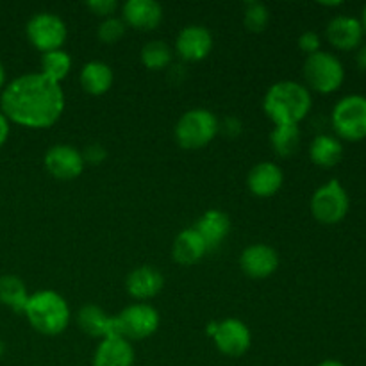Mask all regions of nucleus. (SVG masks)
Listing matches in <instances>:
<instances>
[{"mask_svg":"<svg viewBox=\"0 0 366 366\" xmlns=\"http://www.w3.org/2000/svg\"><path fill=\"white\" fill-rule=\"evenodd\" d=\"M63 111V88L39 71L20 75L0 93V113L21 127L49 129L57 124Z\"/></svg>","mask_w":366,"mask_h":366,"instance_id":"1","label":"nucleus"},{"mask_svg":"<svg viewBox=\"0 0 366 366\" xmlns=\"http://www.w3.org/2000/svg\"><path fill=\"white\" fill-rule=\"evenodd\" d=\"M313 99L307 86L295 81H279L267 92L264 114L274 125H299L310 114Z\"/></svg>","mask_w":366,"mask_h":366,"instance_id":"2","label":"nucleus"},{"mask_svg":"<svg viewBox=\"0 0 366 366\" xmlns=\"http://www.w3.org/2000/svg\"><path fill=\"white\" fill-rule=\"evenodd\" d=\"M24 315L34 331L45 336H57L70 324L68 302L52 290L32 293L27 300Z\"/></svg>","mask_w":366,"mask_h":366,"instance_id":"3","label":"nucleus"},{"mask_svg":"<svg viewBox=\"0 0 366 366\" xmlns=\"http://www.w3.org/2000/svg\"><path fill=\"white\" fill-rule=\"evenodd\" d=\"M220 122L211 113L209 109L204 107H195L189 109L179 118L175 125V142L179 147L186 150H199L209 145L218 134Z\"/></svg>","mask_w":366,"mask_h":366,"instance_id":"4","label":"nucleus"},{"mask_svg":"<svg viewBox=\"0 0 366 366\" xmlns=\"http://www.w3.org/2000/svg\"><path fill=\"white\" fill-rule=\"evenodd\" d=\"M304 77L311 89L329 95L342 88L345 81V68L338 57L320 50L313 56H307L304 63Z\"/></svg>","mask_w":366,"mask_h":366,"instance_id":"5","label":"nucleus"},{"mask_svg":"<svg viewBox=\"0 0 366 366\" xmlns=\"http://www.w3.org/2000/svg\"><path fill=\"white\" fill-rule=\"evenodd\" d=\"M332 129L345 142L366 138V97L347 95L332 109Z\"/></svg>","mask_w":366,"mask_h":366,"instance_id":"6","label":"nucleus"},{"mask_svg":"<svg viewBox=\"0 0 366 366\" xmlns=\"http://www.w3.org/2000/svg\"><path fill=\"white\" fill-rule=\"evenodd\" d=\"M349 193L338 179H331L322 184L311 197V213L315 220L324 225L340 224L349 213Z\"/></svg>","mask_w":366,"mask_h":366,"instance_id":"7","label":"nucleus"},{"mask_svg":"<svg viewBox=\"0 0 366 366\" xmlns=\"http://www.w3.org/2000/svg\"><path fill=\"white\" fill-rule=\"evenodd\" d=\"M27 38L34 49L43 54L63 49L68 38V29L63 18L54 13H38L27 21Z\"/></svg>","mask_w":366,"mask_h":366,"instance_id":"8","label":"nucleus"},{"mask_svg":"<svg viewBox=\"0 0 366 366\" xmlns=\"http://www.w3.org/2000/svg\"><path fill=\"white\" fill-rule=\"evenodd\" d=\"M207 335L213 336L217 349L229 357H242L252 345L250 329L238 318H227L220 324H209Z\"/></svg>","mask_w":366,"mask_h":366,"instance_id":"9","label":"nucleus"},{"mask_svg":"<svg viewBox=\"0 0 366 366\" xmlns=\"http://www.w3.org/2000/svg\"><path fill=\"white\" fill-rule=\"evenodd\" d=\"M120 336L125 340H145L159 327V313L145 302L132 304L117 315Z\"/></svg>","mask_w":366,"mask_h":366,"instance_id":"10","label":"nucleus"},{"mask_svg":"<svg viewBox=\"0 0 366 366\" xmlns=\"http://www.w3.org/2000/svg\"><path fill=\"white\" fill-rule=\"evenodd\" d=\"M84 159L77 149L70 145H54L45 154V168L59 181L77 179L84 170Z\"/></svg>","mask_w":366,"mask_h":366,"instance_id":"11","label":"nucleus"},{"mask_svg":"<svg viewBox=\"0 0 366 366\" xmlns=\"http://www.w3.org/2000/svg\"><path fill=\"white\" fill-rule=\"evenodd\" d=\"M175 50L182 61H204L213 50V36L204 25H188L179 32Z\"/></svg>","mask_w":366,"mask_h":366,"instance_id":"12","label":"nucleus"},{"mask_svg":"<svg viewBox=\"0 0 366 366\" xmlns=\"http://www.w3.org/2000/svg\"><path fill=\"white\" fill-rule=\"evenodd\" d=\"M243 274L252 279H267L279 268V254L264 243H254L247 247L239 257Z\"/></svg>","mask_w":366,"mask_h":366,"instance_id":"13","label":"nucleus"},{"mask_svg":"<svg viewBox=\"0 0 366 366\" xmlns=\"http://www.w3.org/2000/svg\"><path fill=\"white\" fill-rule=\"evenodd\" d=\"M122 20L138 31H154L163 21V7L156 0H127L122 6Z\"/></svg>","mask_w":366,"mask_h":366,"instance_id":"14","label":"nucleus"},{"mask_svg":"<svg viewBox=\"0 0 366 366\" xmlns=\"http://www.w3.org/2000/svg\"><path fill=\"white\" fill-rule=\"evenodd\" d=\"M77 325L82 332L93 338H113V336H120L118 331L117 317H109L102 307L88 304L77 313Z\"/></svg>","mask_w":366,"mask_h":366,"instance_id":"15","label":"nucleus"},{"mask_svg":"<svg viewBox=\"0 0 366 366\" xmlns=\"http://www.w3.org/2000/svg\"><path fill=\"white\" fill-rule=\"evenodd\" d=\"M282 182H285V174H282L281 167L270 163V161L256 164L247 177V186H249L250 193L259 199L274 197L282 188Z\"/></svg>","mask_w":366,"mask_h":366,"instance_id":"16","label":"nucleus"},{"mask_svg":"<svg viewBox=\"0 0 366 366\" xmlns=\"http://www.w3.org/2000/svg\"><path fill=\"white\" fill-rule=\"evenodd\" d=\"M363 25L354 16L332 18L325 29L329 43L338 50H354L361 45L363 39Z\"/></svg>","mask_w":366,"mask_h":366,"instance_id":"17","label":"nucleus"},{"mask_svg":"<svg viewBox=\"0 0 366 366\" xmlns=\"http://www.w3.org/2000/svg\"><path fill=\"white\" fill-rule=\"evenodd\" d=\"M163 274L154 267L134 268V270L127 275V281H125L127 293L132 299L139 300V302H142V300L154 299V297L163 290Z\"/></svg>","mask_w":366,"mask_h":366,"instance_id":"18","label":"nucleus"},{"mask_svg":"<svg viewBox=\"0 0 366 366\" xmlns=\"http://www.w3.org/2000/svg\"><path fill=\"white\" fill-rule=\"evenodd\" d=\"M134 349L131 342L122 336L106 338L99 343L93 356V366H132Z\"/></svg>","mask_w":366,"mask_h":366,"instance_id":"19","label":"nucleus"},{"mask_svg":"<svg viewBox=\"0 0 366 366\" xmlns=\"http://www.w3.org/2000/svg\"><path fill=\"white\" fill-rule=\"evenodd\" d=\"M193 229L204 239L207 250H213L218 249L224 243V239L229 236L231 220H229L227 213H224V211L209 209L200 217V220L197 222V225Z\"/></svg>","mask_w":366,"mask_h":366,"instance_id":"20","label":"nucleus"},{"mask_svg":"<svg viewBox=\"0 0 366 366\" xmlns=\"http://www.w3.org/2000/svg\"><path fill=\"white\" fill-rule=\"evenodd\" d=\"M206 243H204V239L200 238L199 232L193 227L179 232L174 242V247H172V256H174L175 263L186 264V267L199 263L206 256Z\"/></svg>","mask_w":366,"mask_h":366,"instance_id":"21","label":"nucleus"},{"mask_svg":"<svg viewBox=\"0 0 366 366\" xmlns=\"http://www.w3.org/2000/svg\"><path fill=\"white\" fill-rule=\"evenodd\" d=\"M81 86L89 95H104L113 86V70L102 61H89L81 70Z\"/></svg>","mask_w":366,"mask_h":366,"instance_id":"22","label":"nucleus"},{"mask_svg":"<svg viewBox=\"0 0 366 366\" xmlns=\"http://www.w3.org/2000/svg\"><path fill=\"white\" fill-rule=\"evenodd\" d=\"M310 157L317 167L332 168L342 161L343 145L338 138L329 134H320L313 139L310 147Z\"/></svg>","mask_w":366,"mask_h":366,"instance_id":"23","label":"nucleus"},{"mask_svg":"<svg viewBox=\"0 0 366 366\" xmlns=\"http://www.w3.org/2000/svg\"><path fill=\"white\" fill-rule=\"evenodd\" d=\"M29 297L31 295L27 293L25 282L20 277H16V275H2L0 277V304L2 306L9 307L14 313L24 315Z\"/></svg>","mask_w":366,"mask_h":366,"instance_id":"24","label":"nucleus"},{"mask_svg":"<svg viewBox=\"0 0 366 366\" xmlns=\"http://www.w3.org/2000/svg\"><path fill=\"white\" fill-rule=\"evenodd\" d=\"M272 149L279 157H292L299 150L300 129L299 125H275L270 134Z\"/></svg>","mask_w":366,"mask_h":366,"instance_id":"25","label":"nucleus"},{"mask_svg":"<svg viewBox=\"0 0 366 366\" xmlns=\"http://www.w3.org/2000/svg\"><path fill=\"white\" fill-rule=\"evenodd\" d=\"M142 63L145 64V68L154 71L167 70L172 64V59H174V52H172L170 46L167 45L161 39H154V41H149L142 49Z\"/></svg>","mask_w":366,"mask_h":366,"instance_id":"26","label":"nucleus"},{"mask_svg":"<svg viewBox=\"0 0 366 366\" xmlns=\"http://www.w3.org/2000/svg\"><path fill=\"white\" fill-rule=\"evenodd\" d=\"M70 70H71V57L70 54L64 52L63 49L43 54L41 71H39V74L49 77L50 81L59 82L61 84V81L70 74Z\"/></svg>","mask_w":366,"mask_h":366,"instance_id":"27","label":"nucleus"},{"mask_svg":"<svg viewBox=\"0 0 366 366\" xmlns=\"http://www.w3.org/2000/svg\"><path fill=\"white\" fill-rule=\"evenodd\" d=\"M243 21L250 32H263L270 21V11L263 2H247Z\"/></svg>","mask_w":366,"mask_h":366,"instance_id":"28","label":"nucleus"},{"mask_svg":"<svg viewBox=\"0 0 366 366\" xmlns=\"http://www.w3.org/2000/svg\"><path fill=\"white\" fill-rule=\"evenodd\" d=\"M125 31H127V25L122 18L111 16V18H104L102 24L99 25V31H97V36L102 43L106 45H114L117 41H120L124 38Z\"/></svg>","mask_w":366,"mask_h":366,"instance_id":"29","label":"nucleus"},{"mask_svg":"<svg viewBox=\"0 0 366 366\" xmlns=\"http://www.w3.org/2000/svg\"><path fill=\"white\" fill-rule=\"evenodd\" d=\"M86 6H88V9L93 14L102 18H111L114 14V11L118 9L117 0H89Z\"/></svg>","mask_w":366,"mask_h":366,"instance_id":"30","label":"nucleus"},{"mask_svg":"<svg viewBox=\"0 0 366 366\" xmlns=\"http://www.w3.org/2000/svg\"><path fill=\"white\" fill-rule=\"evenodd\" d=\"M297 43H299V49L304 54H307V56H313V54L320 52V36L315 31H306L304 34H300Z\"/></svg>","mask_w":366,"mask_h":366,"instance_id":"31","label":"nucleus"},{"mask_svg":"<svg viewBox=\"0 0 366 366\" xmlns=\"http://www.w3.org/2000/svg\"><path fill=\"white\" fill-rule=\"evenodd\" d=\"M82 154V159H84V163H89V164H100L104 163V159L107 157V150L104 149L100 143H92V145H88L84 149V152Z\"/></svg>","mask_w":366,"mask_h":366,"instance_id":"32","label":"nucleus"},{"mask_svg":"<svg viewBox=\"0 0 366 366\" xmlns=\"http://www.w3.org/2000/svg\"><path fill=\"white\" fill-rule=\"evenodd\" d=\"M242 122H239V118L236 117H227L224 122L220 124V129H218V132H224L225 136H229V138H236V136L242 134Z\"/></svg>","mask_w":366,"mask_h":366,"instance_id":"33","label":"nucleus"},{"mask_svg":"<svg viewBox=\"0 0 366 366\" xmlns=\"http://www.w3.org/2000/svg\"><path fill=\"white\" fill-rule=\"evenodd\" d=\"M9 120L0 113V147H2L4 143L7 142V138H9Z\"/></svg>","mask_w":366,"mask_h":366,"instance_id":"34","label":"nucleus"},{"mask_svg":"<svg viewBox=\"0 0 366 366\" xmlns=\"http://www.w3.org/2000/svg\"><path fill=\"white\" fill-rule=\"evenodd\" d=\"M356 63H357V68H360V70L366 71V45L361 46L360 52H357Z\"/></svg>","mask_w":366,"mask_h":366,"instance_id":"35","label":"nucleus"},{"mask_svg":"<svg viewBox=\"0 0 366 366\" xmlns=\"http://www.w3.org/2000/svg\"><path fill=\"white\" fill-rule=\"evenodd\" d=\"M4 88H6V68L0 63V93L4 92Z\"/></svg>","mask_w":366,"mask_h":366,"instance_id":"36","label":"nucleus"},{"mask_svg":"<svg viewBox=\"0 0 366 366\" xmlns=\"http://www.w3.org/2000/svg\"><path fill=\"white\" fill-rule=\"evenodd\" d=\"M318 366H345V365H343L342 361H338V360H325V361H322V363Z\"/></svg>","mask_w":366,"mask_h":366,"instance_id":"37","label":"nucleus"},{"mask_svg":"<svg viewBox=\"0 0 366 366\" xmlns=\"http://www.w3.org/2000/svg\"><path fill=\"white\" fill-rule=\"evenodd\" d=\"M322 6H325V7H338V6H342V0H338V2H320Z\"/></svg>","mask_w":366,"mask_h":366,"instance_id":"38","label":"nucleus"},{"mask_svg":"<svg viewBox=\"0 0 366 366\" xmlns=\"http://www.w3.org/2000/svg\"><path fill=\"white\" fill-rule=\"evenodd\" d=\"M361 25H363V31L366 32V6H365V9H363V14H361Z\"/></svg>","mask_w":366,"mask_h":366,"instance_id":"39","label":"nucleus"}]
</instances>
